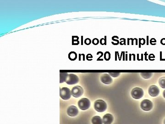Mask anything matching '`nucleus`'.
Instances as JSON below:
<instances>
[{
    "mask_svg": "<svg viewBox=\"0 0 165 124\" xmlns=\"http://www.w3.org/2000/svg\"><path fill=\"white\" fill-rule=\"evenodd\" d=\"M72 95L76 98L81 97L84 93L83 88L80 85H77L72 88Z\"/></svg>",
    "mask_w": 165,
    "mask_h": 124,
    "instance_id": "nucleus-5",
    "label": "nucleus"
},
{
    "mask_svg": "<svg viewBox=\"0 0 165 124\" xmlns=\"http://www.w3.org/2000/svg\"><path fill=\"white\" fill-rule=\"evenodd\" d=\"M79 82V78L77 75L74 74H68L66 83L69 85L76 84Z\"/></svg>",
    "mask_w": 165,
    "mask_h": 124,
    "instance_id": "nucleus-7",
    "label": "nucleus"
},
{
    "mask_svg": "<svg viewBox=\"0 0 165 124\" xmlns=\"http://www.w3.org/2000/svg\"><path fill=\"white\" fill-rule=\"evenodd\" d=\"M148 92L149 95L152 97H157L159 94V88L155 85H151L148 88Z\"/></svg>",
    "mask_w": 165,
    "mask_h": 124,
    "instance_id": "nucleus-8",
    "label": "nucleus"
},
{
    "mask_svg": "<svg viewBox=\"0 0 165 124\" xmlns=\"http://www.w3.org/2000/svg\"><path fill=\"white\" fill-rule=\"evenodd\" d=\"M92 124H103V120L100 116H95L92 119Z\"/></svg>",
    "mask_w": 165,
    "mask_h": 124,
    "instance_id": "nucleus-12",
    "label": "nucleus"
},
{
    "mask_svg": "<svg viewBox=\"0 0 165 124\" xmlns=\"http://www.w3.org/2000/svg\"><path fill=\"white\" fill-rule=\"evenodd\" d=\"M94 108L98 112H103L106 110V103L103 100H96L94 103Z\"/></svg>",
    "mask_w": 165,
    "mask_h": 124,
    "instance_id": "nucleus-1",
    "label": "nucleus"
},
{
    "mask_svg": "<svg viewBox=\"0 0 165 124\" xmlns=\"http://www.w3.org/2000/svg\"><path fill=\"white\" fill-rule=\"evenodd\" d=\"M100 80L103 83L105 84H111L112 82L113 79L109 74H103L100 77Z\"/></svg>",
    "mask_w": 165,
    "mask_h": 124,
    "instance_id": "nucleus-9",
    "label": "nucleus"
},
{
    "mask_svg": "<svg viewBox=\"0 0 165 124\" xmlns=\"http://www.w3.org/2000/svg\"><path fill=\"white\" fill-rule=\"evenodd\" d=\"M109 74L111 76L116 78L119 76L120 75V72H110L109 73Z\"/></svg>",
    "mask_w": 165,
    "mask_h": 124,
    "instance_id": "nucleus-19",
    "label": "nucleus"
},
{
    "mask_svg": "<svg viewBox=\"0 0 165 124\" xmlns=\"http://www.w3.org/2000/svg\"><path fill=\"white\" fill-rule=\"evenodd\" d=\"M164 124H165V119H164Z\"/></svg>",
    "mask_w": 165,
    "mask_h": 124,
    "instance_id": "nucleus-25",
    "label": "nucleus"
},
{
    "mask_svg": "<svg viewBox=\"0 0 165 124\" xmlns=\"http://www.w3.org/2000/svg\"><path fill=\"white\" fill-rule=\"evenodd\" d=\"M79 113L78 108L74 105L70 106L67 110V113L68 116L71 117L77 116Z\"/></svg>",
    "mask_w": 165,
    "mask_h": 124,
    "instance_id": "nucleus-10",
    "label": "nucleus"
},
{
    "mask_svg": "<svg viewBox=\"0 0 165 124\" xmlns=\"http://www.w3.org/2000/svg\"><path fill=\"white\" fill-rule=\"evenodd\" d=\"M131 94L134 99H140L144 96V91L140 87H135L131 91Z\"/></svg>",
    "mask_w": 165,
    "mask_h": 124,
    "instance_id": "nucleus-3",
    "label": "nucleus"
},
{
    "mask_svg": "<svg viewBox=\"0 0 165 124\" xmlns=\"http://www.w3.org/2000/svg\"><path fill=\"white\" fill-rule=\"evenodd\" d=\"M163 97H164V98H165V90L164 91H163Z\"/></svg>",
    "mask_w": 165,
    "mask_h": 124,
    "instance_id": "nucleus-23",
    "label": "nucleus"
},
{
    "mask_svg": "<svg viewBox=\"0 0 165 124\" xmlns=\"http://www.w3.org/2000/svg\"><path fill=\"white\" fill-rule=\"evenodd\" d=\"M92 40H90L89 38H86V39L85 40V43L86 44V45H90V44L92 43Z\"/></svg>",
    "mask_w": 165,
    "mask_h": 124,
    "instance_id": "nucleus-20",
    "label": "nucleus"
},
{
    "mask_svg": "<svg viewBox=\"0 0 165 124\" xmlns=\"http://www.w3.org/2000/svg\"><path fill=\"white\" fill-rule=\"evenodd\" d=\"M68 73H60V83H62L66 82V80L67 79L68 76Z\"/></svg>",
    "mask_w": 165,
    "mask_h": 124,
    "instance_id": "nucleus-13",
    "label": "nucleus"
},
{
    "mask_svg": "<svg viewBox=\"0 0 165 124\" xmlns=\"http://www.w3.org/2000/svg\"><path fill=\"white\" fill-rule=\"evenodd\" d=\"M77 58V54L74 51H71L68 54V58L71 61H74Z\"/></svg>",
    "mask_w": 165,
    "mask_h": 124,
    "instance_id": "nucleus-14",
    "label": "nucleus"
},
{
    "mask_svg": "<svg viewBox=\"0 0 165 124\" xmlns=\"http://www.w3.org/2000/svg\"><path fill=\"white\" fill-rule=\"evenodd\" d=\"M60 96L63 100H68L71 98L72 91L68 87H62L60 90Z\"/></svg>",
    "mask_w": 165,
    "mask_h": 124,
    "instance_id": "nucleus-2",
    "label": "nucleus"
},
{
    "mask_svg": "<svg viewBox=\"0 0 165 124\" xmlns=\"http://www.w3.org/2000/svg\"><path fill=\"white\" fill-rule=\"evenodd\" d=\"M140 74L141 75L142 77L144 79H146L151 78L153 75V73H151V72H148V73L142 72V73H140Z\"/></svg>",
    "mask_w": 165,
    "mask_h": 124,
    "instance_id": "nucleus-15",
    "label": "nucleus"
},
{
    "mask_svg": "<svg viewBox=\"0 0 165 124\" xmlns=\"http://www.w3.org/2000/svg\"><path fill=\"white\" fill-rule=\"evenodd\" d=\"M160 86L163 89H165V77H162L159 80Z\"/></svg>",
    "mask_w": 165,
    "mask_h": 124,
    "instance_id": "nucleus-16",
    "label": "nucleus"
},
{
    "mask_svg": "<svg viewBox=\"0 0 165 124\" xmlns=\"http://www.w3.org/2000/svg\"><path fill=\"white\" fill-rule=\"evenodd\" d=\"M113 117L110 113H106L103 117V123L104 124H111L113 122Z\"/></svg>",
    "mask_w": 165,
    "mask_h": 124,
    "instance_id": "nucleus-11",
    "label": "nucleus"
},
{
    "mask_svg": "<svg viewBox=\"0 0 165 124\" xmlns=\"http://www.w3.org/2000/svg\"><path fill=\"white\" fill-rule=\"evenodd\" d=\"M104 58L106 61L110 60V58H111V54L110 52L108 51L105 52V54H104Z\"/></svg>",
    "mask_w": 165,
    "mask_h": 124,
    "instance_id": "nucleus-18",
    "label": "nucleus"
},
{
    "mask_svg": "<svg viewBox=\"0 0 165 124\" xmlns=\"http://www.w3.org/2000/svg\"><path fill=\"white\" fill-rule=\"evenodd\" d=\"M79 37L77 36H72V45H78L80 43Z\"/></svg>",
    "mask_w": 165,
    "mask_h": 124,
    "instance_id": "nucleus-17",
    "label": "nucleus"
},
{
    "mask_svg": "<svg viewBox=\"0 0 165 124\" xmlns=\"http://www.w3.org/2000/svg\"><path fill=\"white\" fill-rule=\"evenodd\" d=\"M92 57L93 56L90 54H88L87 55L86 58L87 59L88 61H91V60H92Z\"/></svg>",
    "mask_w": 165,
    "mask_h": 124,
    "instance_id": "nucleus-22",
    "label": "nucleus"
},
{
    "mask_svg": "<svg viewBox=\"0 0 165 124\" xmlns=\"http://www.w3.org/2000/svg\"><path fill=\"white\" fill-rule=\"evenodd\" d=\"M81 38H82V44H81V45H82V38H83V36H82L81 37Z\"/></svg>",
    "mask_w": 165,
    "mask_h": 124,
    "instance_id": "nucleus-24",
    "label": "nucleus"
},
{
    "mask_svg": "<svg viewBox=\"0 0 165 124\" xmlns=\"http://www.w3.org/2000/svg\"><path fill=\"white\" fill-rule=\"evenodd\" d=\"M92 43L94 45H97L99 43V40L97 38H94L92 41Z\"/></svg>",
    "mask_w": 165,
    "mask_h": 124,
    "instance_id": "nucleus-21",
    "label": "nucleus"
},
{
    "mask_svg": "<svg viewBox=\"0 0 165 124\" xmlns=\"http://www.w3.org/2000/svg\"><path fill=\"white\" fill-rule=\"evenodd\" d=\"M153 104L151 100L145 99L141 102L140 107L144 111H150L152 109Z\"/></svg>",
    "mask_w": 165,
    "mask_h": 124,
    "instance_id": "nucleus-6",
    "label": "nucleus"
},
{
    "mask_svg": "<svg viewBox=\"0 0 165 124\" xmlns=\"http://www.w3.org/2000/svg\"><path fill=\"white\" fill-rule=\"evenodd\" d=\"M78 106L80 110H86L90 107V101L87 98H81L78 102Z\"/></svg>",
    "mask_w": 165,
    "mask_h": 124,
    "instance_id": "nucleus-4",
    "label": "nucleus"
}]
</instances>
